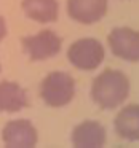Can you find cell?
<instances>
[{"label":"cell","mask_w":139,"mask_h":148,"mask_svg":"<svg viewBox=\"0 0 139 148\" xmlns=\"http://www.w3.org/2000/svg\"><path fill=\"white\" fill-rule=\"evenodd\" d=\"M129 94V80L123 72L106 69L93 81L91 97L94 103L104 110L120 107Z\"/></svg>","instance_id":"cell-1"},{"label":"cell","mask_w":139,"mask_h":148,"mask_svg":"<svg viewBox=\"0 0 139 148\" xmlns=\"http://www.w3.org/2000/svg\"><path fill=\"white\" fill-rule=\"evenodd\" d=\"M75 96V81L66 72H53L40 84V97L48 107L59 108L72 102Z\"/></svg>","instance_id":"cell-2"},{"label":"cell","mask_w":139,"mask_h":148,"mask_svg":"<svg viewBox=\"0 0 139 148\" xmlns=\"http://www.w3.org/2000/svg\"><path fill=\"white\" fill-rule=\"evenodd\" d=\"M67 59L78 70H94L104 61V48L94 38H80L71 45Z\"/></svg>","instance_id":"cell-3"},{"label":"cell","mask_w":139,"mask_h":148,"mask_svg":"<svg viewBox=\"0 0 139 148\" xmlns=\"http://www.w3.org/2000/svg\"><path fill=\"white\" fill-rule=\"evenodd\" d=\"M61 38L53 30H40L35 35L24 37L21 40L23 49L30 61H45L55 58L61 51Z\"/></svg>","instance_id":"cell-4"},{"label":"cell","mask_w":139,"mask_h":148,"mask_svg":"<svg viewBox=\"0 0 139 148\" xmlns=\"http://www.w3.org/2000/svg\"><path fill=\"white\" fill-rule=\"evenodd\" d=\"M113 56L128 62H139V30L131 27H115L107 37Z\"/></svg>","instance_id":"cell-5"},{"label":"cell","mask_w":139,"mask_h":148,"mask_svg":"<svg viewBox=\"0 0 139 148\" xmlns=\"http://www.w3.org/2000/svg\"><path fill=\"white\" fill-rule=\"evenodd\" d=\"M5 147L8 148H32L39 140L37 129L27 119H15L5 124L2 131Z\"/></svg>","instance_id":"cell-6"},{"label":"cell","mask_w":139,"mask_h":148,"mask_svg":"<svg viewBox=\"0 0 139 148\" xmlns=\"http://www.w3.org/2000/svg\"><path fill=\"white\" fill-rule=\"evenodd\" d=\"M67 13L80 24H94L107 13V0H67Z\"/></svg>","instance_id":"cell-7"},{"label":"cell","mask_w":139,"mask_h":148,"mask_svg":"<svg viewBox=\"0 0 139 148\" xmlns=\"http://www.w3.org/2000/svg\"><path fill=\"white\" fill-rule=\"evenodd\" d=\"M71 142L77 148H99L106 143V129L96 121H83L74 127Z\"/></svg>","instance_id":"cell-8"},{"label":"cell","mask_w":139,"mask_h":148,"mask_svg":"<svg viewBox=\"0 0 139 148\" xmlns=\"http://www.w3.org/2000/svg\"><path fill=\"white\" fill-rule=\"evenodd\" d=\"M115 131L120 138L129 142L139 140V105L131 103L118 112L115 118Z\"/></svg>","instance_id":"cell-9"},{"label":"cell","mask_w":139,"mask_h":148,"mask_svg":"<svg viewBox=\"0 0 139 148\" xmlns=\"http://www.w3.org/2000/svg\"><path fill=\"white\" fill-rule=\"evenodd\" d=\"M27 92L15 81H0V112L15 113L27 107Z\"/></svg>","instance_id":"cell-10"},{"label":"cell","mask_w":139,"mask_h":148,"mask_svg":"<svg viewBox=\"0 0 139 148\" xmlns=\"http://www.w3.org/2000/svg\"><path fill=\"white\" fill-rule=\"evenodd\" d=\"M23 11L37 23H55L59 16L58 0H23Z\"/></svg>","instance_id":"cell-11"},{"label":"cell","mask_w":139,"mask_h":148,"mask_svg":"<svg viewBox=\"0 0 139 148\" xmlns=\"http://www.w3.org/2000/svg\"><path fill=\"white\" fill-rule=\"evenodd\" d=\"M5 35H7V24H5L3 18L0 16V42L5 38Z\"/></svg>","instance_id":"cell-12"},{"label":"cell","mask_w":139,"mask_h":148,"mask_svg":"<svg viewBox=\"0 0 139 148\" xmlns=\"http://www.w3.org/2000/svg\"><path fill=\"white\" fill-rule=\"evenodd\" d=\"M0 70H2V65H0Z\"/></svg>","instance_id":"cell-13"}]
</instances>
